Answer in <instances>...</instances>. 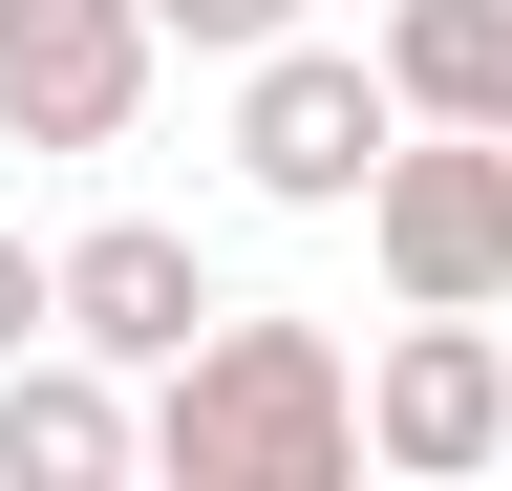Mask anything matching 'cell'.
<instances>
[{
  "instance_id": "10",
  "label": "cell",
  "mask_w": 512,
  "mask_h": 491,
  "mask_svg": "<svg viewBox=\"0 0 512 491\" xmlns=\"http://www.w3.org/2000/svg\"><path fill=\"white\" fill-rule=\"evenodd\" d=\"M22 342H64V257H43L22 214H0V363H22Z\"/></svg>"
},
{
  "instance_id": "2",
  "label": "cell",
  "mask_w": 512,
  "mask_h": 491,
  "mask_svg": "<svg viewBox=\"0 0 512 491\" xmlns=\"http://www.w3.org/2000/svg\"><path fill=\"white\" fill-rule=\"evenodd\" d=\"M406 129H427V107H406L384 43H256V65H235V193L256 214H363Z\"/></svg>"
},
{
  "instance_id": "3",
  "label": "cell",
  "mask_w": 512,
  "mask_h": 491,
  "mask_svg": "<svg viewBox=\"0 0 512 491\" xmlns=\"http://www.w3.org/2000/svg\"><path fill=\"white\" fill-rule=\"evenodd\" d=\"M363 449L406 470V491H470L512 449V342H491V299H406V342L363 363Z\"/></svg>"
},
{
  "instance_id": "9",
  "label": "cell",
  "mask_w": 512,
  "mask_h": 491,
  "mask_svg": "<svg viewBox=\"0 0 512 491\" xmlns=\"http://www.w3.org/2000/svg\"><path fill=\"white\" fill-rule=\"evenodd\" d=\"M150 22L192 43V65H256V43H299V0H150Z\"/></svg>"
},
{
  "instance_id": "5",
  "label": "cell",
  "mask_w": 512,
  "mask_h": 491,
  "mask_svg": "<svg viewBox=\"0 0 512 491\" xmlns=\"http://www.w3.org/2000/svg\"><path fill=\"white\" fill-rule=\"evenodd\" d=\"M171 22L150 0H0V150H128Z\"/></svg>"
},
{
  "instance_id": "7",
  "label": "cell",
  "mask_w": 512,
  "mask_h": 491,
  "mask_svg": "<svg viewBox=\"0 0 512 491\" xmlns=\"http://www.w3.org/2000/svg\"><path fill=\"white\" fill-rule=\"evenodd\" d=\"M107 470H150V406H128V363L22 342V363H0V491H107Z\"/></svg>"
},
{
  "instance_id": "4",
  "label": "cell",
  "mask_w": 512,
  "mask_h": 491,
  "mask_svg": "<svg viewBox=\"0 0 512 491\" xmlns=\"http://www.w3.org/2000/svg\"><path fill=\"white\" fill-rule=\"evenodd\" d=\"M384 299H512V129H406L363 193Z\"/></svg>"
},
{
  "instance_id": "6",
  "label": "cell",
  "mask_w": 512,
  "mask_h": 491,
  "mask_svg": "<svg viewBox=\"0 0 512 491\" xmlns=\"http://www.w3.org/2000/svg\"><path fill=\"white\" fill-rule=\"evenodd\" d=\"M214 321H235V299H214V257H192L171 214H86V235H64V342H86V363L171 385V363L214 342Z\"/></svg>"
},
{
  "instance_id": "1",
  "label": "cell",
  "mask_w": 512,
  "mask_h": 491,
  "mask_svg": "<svg viewBox=\"0 0 512 491\" xmlns=\"http://www.w3.org/2000/svg\"><path fill=\"white\" fill-rule=\"evenodd\" d=\"M150 470L171 491H363L384 449H363V363L320 342V321H235L150 385Z\"/></svg>"
},
{
  "instance_id": "8",
  "label": "cell",
  "mask_w": 512,
  "mask_h": 491,
  "mask_svg": "<svg viewBox=\"0 0 512 491\" xmlns=\"http://www.w3.org/2000/svg\"><path fill=\"white\" fill-rule=\"evenodd\" d=\"M384 65L427 129H512V0H384Z\"/></svg>"
}]
</instances>
